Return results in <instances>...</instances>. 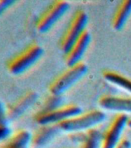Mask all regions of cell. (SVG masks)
<instances>
[{
    "label": "cell",
    "mask_w": 131,
    "mask_h": 148,
    "mask_svg": "<svg viewBox=\"0 0 131 148\" xmlns=\"http://www.w3.org/2000/svg\"><path fill=\"white\" fill-rule=\"evenodd\" d=\"M43 53V48L39 44H29L7 62V70L14 76L24 73L41 59Z\"/></svg>",
    "instance_id": "6da1fadb"
},
{
    "label": "cell",
    "mask_w": 131,
    "mask_h": 148,
    "mask_svg": "<svg viewBox=\"0 0 131 148\" xmlns=\"http://www.w3.org/2000/svg\"><path fill=\"white\" fill-rule=\"evenodd\" d=\"M88 72V66L83 61L72 66L56 76L49 86V92L51 94L62 96L73 85L83 79Z\"/></svg>",
    "instance_id": "7a4b0ae2"
},
{
    "label": "cell",
    "mask_w": 131,
    "mask_h": 148,
    "mask_svg": "<svg viewBox=\"0 0 131 148\" xmlns=\"http://www.w3.org/2000/svg\"><path fill=\"white\" fill-rule=\"evenodd\" d=\"M106 113L100 110H91L59 123L62 131L67 133L90 130L94 129L106 119Z\"/></svg>",
    "instance_id": "3957f363"
},
{
    "label": "cell",
    "mask_w": 131,
    "mask_h": 148,
    "mask_svg": "<svg viewBox=\"0 0 131 148\" xmlns=\"http://www.w3.org/2000/svg\"><path fill=\"white\" fill-rule=\"evenodd\" d=\"M88 22L89 17L84 10L80 9L74 14L60 42V49L65 54L86 30Z\"/></svg>",
    "instance_id": "277c9868"
},
{
    "label": "cell",
    "mask_w": 131,
    "mask_h": 148,
    "mask_svg": "<svg viewBox=\"0 0 131 148\" xmlns=\"http://www.w3.org/2000/svg\"><path fill=\"white\" fill-rule=\"evenodd\" d=\"M69 3L67 1L53 2L36 22V29L40 33H46L66 15L69 9Z\"/></svg>",
    "instance_id": "5b68a950"
},
{
    "label": "cell",
    "mask_w": 131,
    "mask_h": 148,
    "mask_svg": "<svg viewBox=\"0 0 131 148\" xmlns=\"http://www.w3.org/2000/svg\"><path fill=\"white\" fill-rule=\"evenodd\" d=\"M82 113V108L76 104H67L48 112H37L34 120L40 126L59 124Z\"/></svg>",
    "instance_id": "8992f818"
},
{
    "label": "cell",
    "mask_w": 131,
    "mask_h": 148,
    "mask_svg": "<svg viewBox=\"0 0 131 148\" xmlns=\"http://www.w3.org/2000/svg\"><path fill=\"white\" fill-rule=\"evenodd\" d=\"M128 116L118 113L104 132L102 137L101 148H116L121 141V136L128 123Z\"/></svg>",
    "instance_id": "52a82bcc"
},
{
    "label": "cell",
    "mask_w": 131,
    "mask_h": 148,
    "mask_svg": "<svg viewBox=\"0 0 131 148\" xmlns=\"http://www.w3.org/2000/svg\"><path fill=\"white\" fill-rule=\"evenodd\" d=\"M39 99V94L35 90H28L7 107V116L9 121L16 120L26 113Z\"/></svg>",
    "instance_id": "ba28073f"
},
{
    "label": "cell",
    "mask_w": 131,
    "mask_h": 148,
    "mask_svg": "<svg viewBox=\"0 0 131 148\" xmlns=\"http://www.w3.org/2000/svg\"><path fill=\"white\" fill-rule=\"evenodd\" d=\"M91 37L90 32L86 29L75 42L69 50L66 53L65 62L67 66H72L82 62V59L90 46Z\"/></svg>",
    "instance_id": "9c48e42d"
},
{
    "label": "cell",
    "mask_w": 131,
    "mask_h": 148,
    "mask_svg": "<svg viewBox=\"0 0 131 148\" xmlns=\"http://www.w3.org/2000/svg\"><path fill=\"white\" fill-rule=\"evenodd\" d=\"M99 107L104 110L118 113H131V97L104 95L98 100Z\"/></svg>",
    "instance_id": "30bf717a"
},
{
    "label": "cell",
    "mask_w": 131,
    "mask_h": 148,
    "mask_svg": "<svg viewBox=\"0 0 131 148\" xmlns=\"http://www.w3.org/2000/svg\"><path fill=\"white\" fill-rule=\"evenodd\" d=\"M62 131L59 124L40 126L32 134L31 145L34 148H43L52 142Z\"/></svg>",
    "instance_id": "8fae6325"
},
{
    "label": "cell",
    "mask_w": 131,
    "mask_h": 148,
    "mask_svg": "<svg viewBox=\"0 0 131 148\" xmlns=\"http://www.w3.org/2000/svg\"><path fill=\"white\" fill-rule=\"evenodd\" d=\"M131 16V0H124L120 2L116 10L112 21V26L116 31H120L127 24Z\"/></svg>",
    "instance_id": "7c38bea8"
},
{
    "label": "cell",
    "mask_w": 131,
    "mask_h": 148,
    "mask_svg": "<svg viewBox=\"0 0 131 148\" xmlns=\"http://www.w3.org/2000/svg\"><path fill=\"white\" fill-rule=\"evenodd\" d=\"M103 77L108 83L119 88H121L131 94V79L113 70H105Z\"/></svg>",
    "instance_id": "4fadbf2b"
},
{
    "label": "cell",
    "mask_w": 131,
    "mask_h": 148,
    "mask_svg": "<svg viewBox=\"0 0 131 148\" xmlns=\"http://www.w3.org/2000/svg\"><path fill=\"white\" fill-rule=\"evenodd\" d=\"M32 134L25 129H19L11 134L6 142L19 148H29L32 143Z\"/></svg>",
    "instance_id": "5bb4252c"
},
{
    "label": "cell",
    "mask_w": 131,
    "mask_h": 148,
    "mask_svg": "<svg viewBox=\"0 0 131 148\" xmlns=\"http://www.w3.org/2000/svg\"><path fill=\"white\" fill-rule=\"evenodd\" d=\"M103 134L97 129L88 130L83 140L82 148H101Z\"/></svg>",
    "instance_id": "9a60e30c"
},
{
    "label": "cell",
    "mask_w": 131,
    "mask_h": 148,
    "mask_svg": "<svg viewBox=\"0 0 131 148\" xmlns=\"http://www.w3.org/2000/svg\"><path fill=\"white\" fill-rule=\"evenodd\" d=\"M63 98L62 96H57L49 93V96L44 99L37 112H48L63 106Z\"/></svg>",
    "instance_id": "2e32d148"
},
{
    "label": "cell",
    "mask_w": 131,
    "mask_h": 148,
    "mask_svg": "<svg viewBox=\"0 0 131 148\" xmlns=\"http://www.w3.org/2000/svg\"><path fill=\"white\" fill-rule=\"evenodd\" d=\"M12 131L9 125L0 124V143H3L11 136Z\"/></svg>",
    "instance_id": "e0dca14e"
},
{
    "label": "cell",
    "mask_w": 131,
    "mask_h": 148,
    "mask_svg": "<svg viewBox=\"0 0 131 148\" xmlns=\"http://www.w3.org/2000/svg\"><path fill=\"white\" fill-rule=\"evenodd\" d=\"M9 120L7 116V107L0 100V124L9 125Z\"/></svg>",
    "instance_id": "ac0fdd59"
},
{
    "label": "cell",
    "mask_w": 131,
    "mask_h": 148,
    "mask_svg": "<svg viewBox=\"0 0 131 148\" xmlns=\"http://www.w3.org/2000/svg\"><path fill=\"white\" fill-rule=\"evenodd\" d=\"M16 3L13 0H0V16Z\"/></svg>",
    "instance_id": "d6986e66"
},
{
    "label": "cell",
    "mask_w": 131,
    "mask_h": 148,
    "mask_svg": "<svg viewBox=\"0 0 131 148\" xmlns=\"http://www.w3.org/2000/svg\"><path fill=\"white\" fill-rule=\"evenodd\" d=\"M116 148H131V142L128 139H122Z\"/></svg>",
    "instance_id": "ffe728a7"
},
{
    "label": "cell",
    "mask_w": 131,
    "mask_h": 148,
    "mask_svg": "<svg viewBox=\"0 0 131 148\" xmlns=\"http://www.w3.org/2000/svg\"><path fill=\"white\" fill-rule=\"evenodd\" d=\"M0 148H19L17 147H15V146L12 145L10 143H9L8 142L5 140L3 143H0Z\"/></svg>",
    "instance_id": "44dd1931"
}]
</instances>
